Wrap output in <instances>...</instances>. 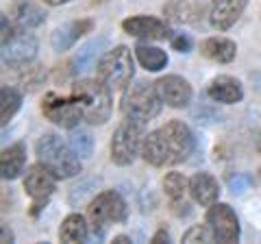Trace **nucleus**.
I'll use <instances>...</instances> for the list:
<instances>
[{
  "label": "nucleus",
  "instance_id": "f257e3e1",
  "mask_svg": "<svg viewBox=\"0 0 261 244\" xmlns=\"http://www.w3.org/2000/svg\"><path fill=\"white\" fill-rule=\"evenodd\" d=\"M194 151V135L181 120H170L163 127L144 135L142 157L154 168L176 166L185 161Z\"/></svg>",
  "mask_w": 261,
  "mask_h": 244
},
{
  "label": "nucleus",
  "instance_id": "f03ea898",
  "mask_svg": "<svg viewBox=\"0 0 261 244\" xmlns=\"http://www.w3.org/2000/svg\"><path fill=\"white\" fill-rule=\"evenodd\" d=\"M37 159L39 164H44L57 179H70L81 173V161L79 155L68 146L61 135L57 133H44L35 144Z\"/></svg>",
  "mask_w": 261,
  "mask_h": 244
},
{
  "label": "nucleus",
  "instance_id": "7ed1b4c3",
  "mask_svg": "<svg viewBox=\"0 0 261 244\" xmlns=\"http://www.w3.org/2000/svg\"><path fill=\"white\" fill-rule=\"evenodd\" d=\"M72 96L83 111V120L89 125H105L111 116V89L100 79H83L74 83Z\"/></svg>",
  "mask_w": 261,
  "mask_h": 244
},
{
  "label": "nucleus",
  "instance_id": "20e7f679",
  "mask_svg": "<svg viewBox=\"0 0 261 244\" xmlns=\"http://www.w3.org/2000/svg\"><path fill=\"white\" fill-rule=\"evenodd\" d=\"M161 105H163V101L159 99L154 83L137 81L135 85H130L126 89L124 99H122V113H124L126 120H135V122H142L144 125V122L159 116Z\"/></svg>",
  "mask_w": 261,
  "mask_h": 244
},
{
  "label": "nucleus",
  "instance_id": "39448f33",
  "mask_svg": "<svg viewBox=\"0 0 261 244\" xmlns=\"http://www.w3.org/2000/svg\"><path fill=\"white\" fill-rule=\"evenodd\" d=\"M135 75V63L126 46H116L107 51L98 61V79L109 89H122Z\"/></svg>",
  "mask_w": 261,
  "mask_h": 244
},
{
  "label": "nucleus",
  "instance_id": "423d86ee",
  "mask_svg": "<svg viewBox=\"0 0 261 244\" xmlns=\"http://www.w3.org/2000/svg\"><path fill=\"white\" fill-rule=\"evenodd\" d=\"M144 125L135 120H126L116 129L111 137V161L116 166H130L142 153L144 144Z\"/></svg>",
  "mask_w": 261,
  "mask_h": 244
},
{
  "label": "nucleus",
  "instance_id": "0eeeda50",
  "mask_svg": "<svg viewBox=\"0 0 261 244\" xmlns=\"http://www.w3.org/2000/svg\"><path fill=\"white\" fill-rule=\"evenodd\" d=\"M89 223L94 225V231L102 233L107 223H124L126 221V203L116 190H105L87 207Z\"/></svg>",
  "mask_w": 261,
  "mask_h": 244
},
{
  "label": "nucleus",
  "instance_id": "6e6552de",
  "mask_svg": "<svg viewBox=\"0 0 261 244\" xmlns=\"http://www.w3.org/2000/svg\"><path fill=\"white\" fill-rule=\"evenodd\" d=\"M42 113L57 127L63 129H76L79 122L83 120V111H81L74 96H59L57 92H48L42 103Z\"/></svg>",
  "mask_w": 261,
  "mask_h": 244
},
{
  "label": "nucleus",
  "instance_id": "1a4fd4ad",
  "mask_svg": "<svg viewBox=\"0 0 261 244\" xmlns=\"http://www.w3.org/2000/svg\"><path fill=\"white\" fill-rule=\"evenodd\" d=\"M24 190L33 199V216H37L39 209L46 205L53 192L57 190V177L44 164H35L29 168L27 177H24Z\"/></svg>",
  "mask_w": 261,
  "mask_h": 244
},
{
  "label": "nucleus",
  "instance_id": "9d476101",
  "mask_svg": "<svg viewBox=\"0 0 261 244\" xmlns=\"http://www.w3.org/2000/svg\"><path fill=\"white\" fill-rule=\"evenodd\" d=\"M207 225L211 227L216 240L231 244L240 240V221L235 216V211L226 203H214L207 211Z\"/></svg>",
  "mask_w": 261,
  "mask_h": 244
},
{
  "label": "nucleus",
  "instance_id": "9b49d317",
  "mask_svg": "<svg viewBox=\"0 0 261 244\" xmlns=\"http://www.w3.org/2000/svg\"><path fill=\"white\" fill-rule=\"evenodd\" d=\"M154 87H157L159 99L166 103L168 107L181 109L192 103V94H194L192 85L178 75H166V77L157 79L154 81Z\"/></svg>",
  "mask_w": 261,
  "mask_h": 244
},
{
  "label": "nucleus",
  "instance_id": "f8f14e48",
  "mask_svg": "<svg viewBox=\"0 0 261 244\" xmlns=\"http://www.w3.org/2000/svg\"><path fill=\"white\" fill-rule=\"evenodd\" d=\"M37 55V39L31 33L11 35L9 42L3 44V63L7 68H20L35 59Z\"/></svg>",
  "mask_w": 261,
  "mask_h": 244
},
{
  "label": "nucleus",
  "instance_id": "ddd939ff",
  "mask_svg": "<svg viewBox=\"0 0 261 244\" xmlns=\"http://www.w3.org/2000/svg\"><path fill=\"white\" fill-rule=\"evenodd\" d=\"M122 29H124V33L140 39H148V42H159V39H168L172 35V29L166 22L150 18V15H133V18L122 22Z\"/></svg>",
  "mask_w": 261,
  "mask_h": 244
},
{
  "label": "nucleus",
  "instance_id": "4468645a",
  "mask_svg": "<svg viewBox=\"0 0 261 244\" xmlns=\"http://www.w3.org/2000/svg\"><path fill=\"white\" fill-rule=\"evenodd\" d=\"M248 0H214L209 11V22L216 31L231 29L246 9Z\"/></svg>",
  "mask_w": 261,
  "mask_h": 244
},
{
  "label": "nucleus",
  "instance_id": "2eb2a0df",
  "mask_svg": "<svg viewBox=\"0 0 261 244\" xmlns=\"http://www.w3.org/2000/svg\"><path fill=\"white\" fill-rule=\"evenodd\" d=\"M209 99L216 101V103H222V105H235L244 99V87L242 83L235 77H228V75H220L209 83L207 89Z\"/></svg>",
  "mask_w": 261,
  "mask_h": 244
},
{
  "label": "nucleus",
  "instance_id": "dca6fc26",
  "mask_svg": "<svg viewBox=\"0 0 261 244\" xmlns=\"http://www.w3.org/2000/svg\"><path fill=\"white\" fill-rule=\"evenodd\" d=\"M190 197L202 207H211L220 199V185L209 173H196L190 179Z\"/></svg>",
  "mask_w": 261,
  "mask_h": 244
},
{
  "label": "nucleus",
  "instance_id": "f3484780",
  "mask_svg": "<svg viewBox=\"0 0 261 244\" xmlns=\"http://www.w3.org/2000/svg\"><path fill=\"white\" fill-rule=\"evenodd\" d=\"M94 29V22L92 20H76V22H70L65 24V27L57 29L53 37H50V44L57 53H63V51H70L72 46H74V42L81 37L89 33V31Z\"/></svg>",
  "mask_w": 261,
  "mask_h": 244
},
{
  "label": "nucleus",
  "instance_id": "a211bd4d",
  "mask_svg": "<svg viewBox=\"0 0 261 244\" xmlns=\"http://www.w3.org/2000/svg\"><path fill=\"white\" fill-rule=\"evenodd\" d=\"M24 166H27V146L22 142H15L9 149L3 151V157H0V173H3V179H7V181L18 179Z\"/></svg>",
  "mask_w": 261,
  "mask_h": 244
},
{
  "label": "nucleus",
  "instance_id": "6ab92c4d",
  "mask_svg": "<svg viewBox=\"0 0 261 244\" xmlns=\"http://www.w3.org/2000/svg\"><path fill=\"white\" fill-rule=\"evenodd\" d=\"M105 48H107V37H96V39H89V42H85L74 53V57H72V61H70L72 72L79 75V72L89 70L96 63V59L100 57V53L105 51Z\"/></svg>",
  "mask_w": 261,
  "mask_h": 244
},
{
  "label": "nucleus",
  "instance_id": "aec40b11",
  "mask_svg": "<svg viewBox=\"0 0 261 244\" xmlns=\"http://www.w3.org/2000/svg\"><path fill=\"white\" fill-rule=\"evenodd\" d=\"M200 55L216 63H231L238 55V46L226 37H209L200 44Z\"/></svg>",
  "mask_w": 261,
  "mask_h": 244
},
{
  "label": "nucleus",
  "instance_id": "412c9836",
  "mask_svg": "<svg viewBox=\"0 0 261 244\" xmlns=\"http://www.w3.org/2000/svg\"><path fill=\"white\" fill-rule=\"evenodd\" d=\"M163 13L176 22H185V24L198 22L202 13H205V0H172L163 9Z\"/></svg>",
  "mask_w": 261,
  "mask_h": 244
},
{
  "label": "nucleus",
  "instance_id": "4be33fe9",
  "mask_svg": "<svg viewBox=\"0 0 261 244\" xmlns=\"http://www.w3.org/2000/svg\"><path fill=\"white\" fill-rule=\"evenodd\" d=\"M135 57L142 63L144 70L148 72H159L168 66V55L166 51H161L157 46H148V44H137L135 46Z\"/></svg>",
  "mask_w": 261,
  "mask_h": 244
},
{
  "label": "nucleus",
  "instance_id": "5701e85b",
  "mask_svg": "<svg viewBox=\"0 0 261 244\" xmlns=\"http://www.w3.org/2000/svg\"><path fill=\"white\" fill-rule=\"evenodd\" d=\"M89 235V229H87V223L85 218L81 214H70L65 216V221L61 223V229H59V240L61 242H85Z\"/></svg>",
  "mask_w": 261,
  "mask_h": 244
},
{
  "label": "nucleus",
  "instance_id": "b1692460",
  "mask_svg": "<svg viewBox=\"0 0 261 244\" xmlns=\"http://www.w3.org/2000/svg\"><path fill=\"white\" fill-rule=\"evenodd\" d=\"M46 20V13L35 7L29 0H22V3L15 7V22H18L20 29H33V27H39Z\"/></svg>",
  "mask_w": 261,
  "mask_h": 244
},
{
  "label": "nucleus",
  "instance_id": "393cba45",
  "mask_svg": "<svg viewBox=\"0 0 261 244\" xmlns=\"http://www.w3.org/2000/svg\"><path fill=\"white\" fill-rule=\"evenodd\" d=\"M20 105H22V96L18 89H13L9 85L0 89V118H3V125H7L18 113Z\"/></svg>",
  "mask_w": 261,
  "mask_h": 244
},
{
  "label": "nucleus",
  "instance_id": "a878e982",
  "mask_svg": "<svg viewBox=\"0 0 261 244\" xmlns=\"http://www.w3.org/2000/svg\"><path fill=\"white\" fill-rule=\"evenodd\" d=\"M163 192H166L170 203L183 201L185 192H190V181H187L185 175H181V173H168L163 177Z\"/></svg>",
  "mask_w": 261,
  "mask_h": 244
},
{
  "label": "nucleus",
  "instance_id": "bb28decb",
  "mask_svg": "<svg viewBox=\"0 0 261 244\" xmlns=\"http://www.w3.org/2000/svg\"><path fill=\"white\" fill-rule=\"evenodd\" d=\"M70 146H72V151H74L79 157H89L92 155V151H94V137H92L89 131H83V129H72Z\"/></svg>",
  "mask_w": 261,
  "mask_h": 244
},
{
  "label": "nucleus",
  "instance_id": "cd10ccee",
  "mask_svg": "<svg viewBox=\"0 0 261 244\" xmlns=\"http://www.w3.org/2000/svg\"><path fill=\"white\" fill-rule=\"evenodd\" d=\"M214 240H216V235L209 225H194L190 231L183 233V242H187V244L190 242H214Z\"/></svg>",
  "mask_w": 261,
  "mask_h": 244
},
{
  "label": "nucleus",
  "instance_id": "c85d7f7f",
  "mask_svg": "<svg viewBox=\"0 0 261 244\" xmlns=\"http://www.w3.org/2000/svg\"><path fill=\"white\" fill-rule=\"evenodd\" d=\"M252 183V179L250 175H231L226 179V185H228V190H231L233 194H242L244 190H248V185Z\"/></svg>",
  "mask_w": 261,
  "mask_h": 244
},
{
  "label": "nucleus",
  "instance_id": "c756f323",
  "mask_svg": "<svg viewBox=\"0 0 261 244\" xmlns=\"http://www.w3.org/2000/svg\"><path fill=\"white\" fill-rule=\"evenodd\" d=\"M172 48L178 53H190L192 51V39L187 35H178V37L172 39Z\"/></svg>",
  "mask_w": 261,
  "mask_h": 244
},
{
  "label": "nucleus",
  "instance_id": "7c9ffc66",
  "mask_svg": "<svg viewBox=\"0 0 261 244\" xmlns=\"http://www.w3.org/2000/svg\"><path fill=\"white\" fill-rule=\"evenodd\" d=\"M168 240H170V233H168L166 229H159L157 233L152 235V240H150V242H152V244H161V242H168Z\"/></svg>",
  "mask_w": 261,
  "mask_h": 244
},
{
  "label": "nucleus",
  "instance_id": "2f4dec72",
  "mask_svg": "<svg viewBox=\"0 0 261 244\" xmlns=\"http://www.w3.org/2000/svg\"><path fill=\"white\" fill-rule=\"evenodd\" d=\"M13 240V235H11V231H7V227H3V242L7 244V242H11Z\"/></svg>",
  "mask_w": 261,
  "mask_h": 244
},
{
  "label": "nucleus",
  "instance_id": "473e14b6",
  "mask_svg": "<svg viewBox=\"0 0 261 244\" xmlns=\"http://www.w3.org/2000/svg\"><path fill=\"white\" fill-rule=\"evenodd\" d=\"M113 242H116V244H126V242H130V238H126V235H116Z\"/></svg>",
  "mask_w": 261,
  "mask_h": 244
},
{
  "label": "nucleus",
  "instance_id": "72a5a7b5",
  "mask_svg": "<svg viewBox=\"0 0 261 244\" xmlns=\"http://www.w3.org/2000/svg\"><path fill=\"white\" fill-rule=\"evenodd\" d=\"M46 5H50V7H57V5H65V3H70V0H44Z\"/></svg>",
  "mask_w": 261,
  "mask_h": 244
},
{
  "label": "nucleus",
  "instance_id": "f704fd0d",
  "mask_svg": "<svg viewBox=\"0 0 261 244\" xmlns=\"http://www.w3.org/2000/svg\"><path fill=\"white\" fill-rule=\"evenodd\" d=\"M259 151H261V140H259Z\"/></svg>",
  "mask_w": 261,
  "mask_h": 244
}]
</instances>
